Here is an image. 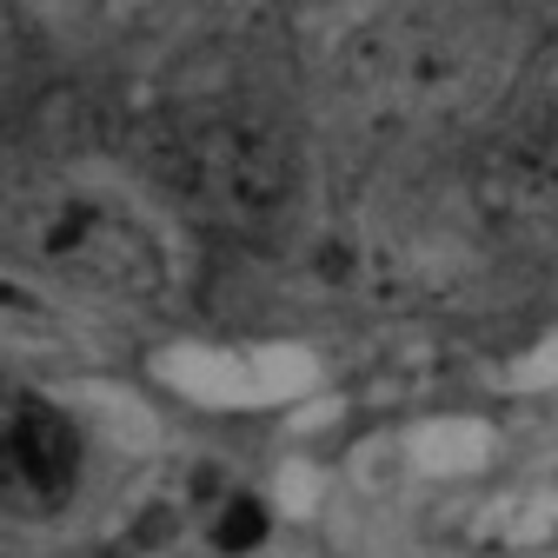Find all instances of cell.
Here are the masks:
<instances>
[{"label":"cell","instance_id":"cell-2","mask_svg":"<svg viewBox=\"0 0 558 558\" xmlns=\"http://www.w3.org/2000/svg\"><path fill=\"white\" fill-rule=\"evenodd\" d=\"M14 240L81 293L100 300H154L160 293V246L140 233L126 214H113L107 199L87 193H40L21 206Z\"/></svg>","mask_w":558,"mask_h":558},{"label":"cell","instance_id":"cell-6","mask_svg":"<svg viewBox=\"0 0 558 558\" xmlns=\"http://www.w3.org/2000/svg\"><path fill=\"white\" fill-rule=\"evenodd\" d=\"M259 538H266V512L253 499H233L227 519H220V551H253Z\"/></svg>","mask_w":558,"mask_h":558},{"label":"cell","instance_id":"cell-1","mask_svg":"<svg viewBox=\"0 0 558 558\" xmlns=\"http://www.w3.org/2000/svg\"><path fill=\"white\" fill-rule=\"evenodd\" d=\"M154 167L180 199L233 233H272L300 214V147L287 126H272L253 107L173 113L160 126Z\"/></svg>","mask_w":558,"mask_h":558},{"label":"cell","instance_id":"cell-3","mask_svg":"<svg viewBox=\"0 0 558 558\" xmlns=\"http://www.w3.org/2000/svg\"><path fill=\"white\" fill-rule=\"evenodd\" d=\"M478 60L485 53L459 21H392L360 40L353 74L392 107L433 113V107H459L478 87Z\"/></svg>","mask_w":558,"mask_h":558},{"label":"cell","instance_id":"cell-5","mask_svg":"<svg viewBox=\"0 0 558 558\" xmlns=\"http://www.w3.org/2000/svg\"><path fill=\"white\" fill-rule=\"evenodd\" d=\"M21 405L27 392L0 386V506H21Z\"/></svg>","mask_w":558,"mask_h":558},{"label":"cell","instance_id":"cell-4","mask_svg":"<svg viewBox=\"0 0 558 558\" xmlns=\"http://www.w3.org/2000/svg\"><path fill=\"white\" fill-rule=\"evenodd\" d=\"M493 199L519 220H558V34L525 60L499 113Z\"/></svg>","mask_w":558,"mask_h":558}]
</instances>
